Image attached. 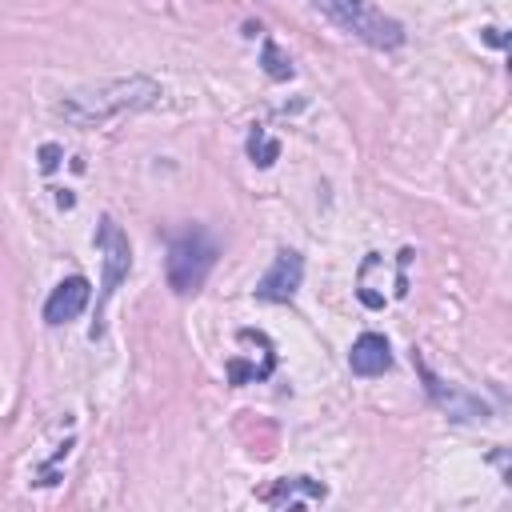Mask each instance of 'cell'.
Masks as SVG:
<instances>
[{"label":"cell","instance_id":"obj_1","mask_svg":"<svg viewBox=\"0 0 512 512\" xmlns=\"http://www.w3.org/2000/svg\"><path fill=\"white\" fill-rule=\"evenodd\" d=\"M160 84L148 76H124V80H100L92 88H80L56 104V112L76 128H100L120 112H140L160 104Z\"/></svg>","mask_w":512,"mask_h":512},{"label":"cell","instance_id":"obj_2","mask_svg":"<svg viewBox=\"0 0 512 512\" xmlns=\"http://www.w3.org/2000/svg\"><path fill=\"white\" fill-rule=\"evenodd\" d=\"M216 256H220V248H216V240H212L204 228H184V232L168 244V260H164L168 288H172L176 296L200 292V284L208 280Z\"/></svg>","mask_w":512,"mask_h":512},{"label":"cell","instance_id":"obj_3","mask_svg":"<svg viewBox=\"0 0 512 512\" xmlns=\"http://www.w3.org/2000/svg\"><path fill=\"white\" fill-rule=\"evenodd\" d=\"M332 24H340L344 32H352V36H360L364 44H372V48H396V44H404V28L392 20V16H384V12H372L364 0H312Z\"/></svg>","mask_w":512,"mask_h":512},{"label":"cell","instance_id":"obj_4","mask_svg":"<svg viewBox=\"0 0 512 512\" xmlns=\"http://www.w3.org/2000/svg\"><path fill=\"white\" fill-rule=\"evenodd\" d=\"M92 244H96V252H100V264H104V276H100V308H96V324H92V340L104 332L100 328V312H104V304L112 300V292L128 280V272H132V244H128V232L116 224V216H100V224H96V236H92Z\"/></svg>","mask_w":512,"mask_h":512},{"label":"cell","instance_id":"obj_5","mask_svg":"<svg viewBox=\"0 0 512 512\" xmlns=\"http://www.w3.org/2000/svg\"><path fill=\"white\" fill-rule=\"evenodd\" d=\"M300 280H304V256L296 248H280L276 260H272V268L256 280V300L288 304L300 292Z\"/></svg>","mask_w":512,"mask_h":512},{"label":"cell","instance_id":"obj_6","mask_svg":"<svg viewBox=\"0 0 512 512\" xmlns=\"http://www.w3.org/2000/svg\"><path fill=\"white\" fill-rule=\"evenodd\" d=\"M412 360H416V368H420V376H424V388H428V396L436 400L440 412H448L452 420H476V416L484 420V416H488V404H484V400H476V396H468V392L444 384L440 376H432L428 364H424L420 356H412Z\"/></svg>","mask_w":512,"mask_h":512},{"label":"cell","instance_id":"obj_7","mask_svg":"<svg viewBox=\"0 0 512 512\" xmlns=\"http://www.w3.org/2000/svg\"><path fill=\"white\" fill-rule=\"evenodd\" d=\"M92 300V284L84 276H68L52 288V296L44 300V324H68L76 320Z\"/></svg>","mask_w":512,"mask_h":512},{"label":"cell","instance_id":"obj_8","mask_svg":"<svg viewBox=\"0 0 512 512\" xmlns=\"http://www.w3.org/2000/svg\"><path fill=\"white\" fill-rule=\"evenodd\" d=\"M348 368H352L356 376H384V372L392 368V348H388V340H384L380 332L356 336V344H352V352H348Z\"/></svg>","mask_w":512,"mask_h":512},{"label":"cell","instance_id":"obj_9","mask_svg":"<svg viewBox=\"0 0 512 512\" xmlns=\"http://www.w3.org/2000/svg\"><path fill=\"white\" fill-rule=\"evenodd\" d=\"M296 488L304 492V496H312V500H324V484H316V480H308V476H292V480H280L276 488H268V492H260V500L264 504H296Z\"/></svg>","mask_w":512,"mask_h":512},{"label":"cell","instance_id":"obj_10","mask_svg":"<svg viewBox=\"0 0 512 512\" xmlns=\"http://www.w3.org/2000/svg\"><path fill=\"white\" fill-rule=\"evenodd\" d=\"M248 156H252L256 168H272L276 156H280V140H272L264 128H256V132L248 136Z\"/></svg>","mask_w":512,"mask_h":512},{"label":"cell","instance_id":"obj_11","mask_svg":"<svg viewBox=\"0 0 512 512\" xmlns=\"http://www.w3.org/2000/svg\"><path fill=\"white\" fill-rule=\"evenodd\" d=\"M260 64H264V72H268L272 80H292V60L280 52L276 40H264V48H260Z\"/></svg>","mask_w":512,"mask_h":512},{"label":"cell","instance_id":"obj_12","mask_svg":"<svg viewBox=\"0 0 512 512\" xmlns=\"http://www.w3.org/2000/svg\"><path fill=\"white\" fill-rule=\"evenodd\" d=\"M56 164H60V148H56V144H44V148H40V168L52 172Z\"/></svg>","mask_w":512,"mask_h":512}]
</instances>
